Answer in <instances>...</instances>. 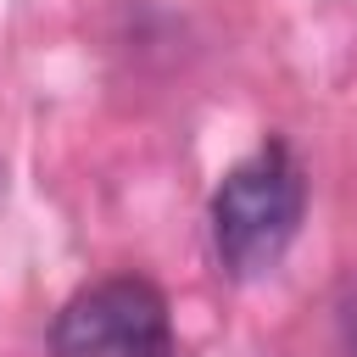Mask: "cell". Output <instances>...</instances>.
I'll list each match as a JSON object with an SVG mask.
<instances>
[{
    "label": "cell",
    "mask_w": 357,
    "mask_h": 357,
    "mask_svg": "<svg viewBox=\"0 0 357 357\" xmlns=\"http://www.w3.org/2000/svg\"><path fill=\"white\" fill-rule=\"evenodd\" d=\"M301 206H307V184L296 156L268 139L262 151H251L245 162H234L212 195V245L218 262L234 279H262L268 268H279L284 245L301 229Z\"/></svg>",
    "instance_id": "cell-1"
},
{
    "label": "cell",
    "mask_w": 357,
    "mask_h": 357,
    "mask_svg": "<svg viewBox=\"0 0 357 357\" xmlns=\"http://www.w3.org/2000/svg\"><path fill=\"white\" fill-rule=\"evenodd\" d=\"M50 351L56 357H178L162 290L134 273L84 284L56 312Z\"/></svg>",
    "instance_id": "cell-2"
}]
</instances>
